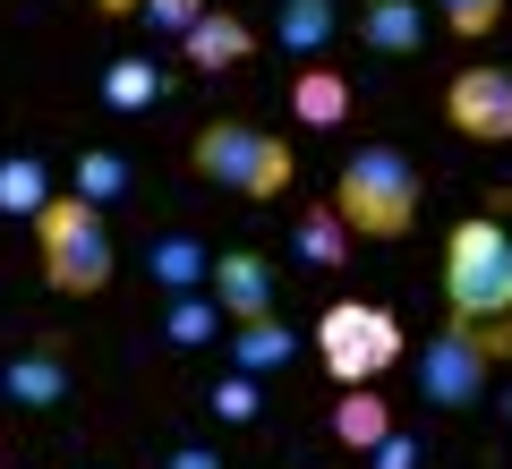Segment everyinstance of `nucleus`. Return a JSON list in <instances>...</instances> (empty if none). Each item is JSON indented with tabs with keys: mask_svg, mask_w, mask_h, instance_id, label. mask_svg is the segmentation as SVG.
<instances>
[{
	"mask_svg": "<svg viewBox=\"0 0 512 469\" xmlns=\"http://www.w3.org/2000/svg\"><path fill=\"white\" fill-rule=\"evenodd\" d=\"M419 163L410 154H393V145H359L342 163V180H333V214H342L350 239H402L410 222H419Z\"/></svg>",
	"mask_w": 512,
	"mask_h": 469,
	"instance_id": "f257e3e1",
	"label": "nucleus"
},
{
	"mask_svg": "<svg viewBox=\"0 0 512 469\" xmlns=\"http://www.w3.org/2000/svg\"><path fill=\"white\" fill-rule=\"evenodd\" d=\"M35 248H43V282H52L60 299H103L111 273H120L111 222H103V205H86V197H43Z\"/></svg>",
	"mask_w": 512,
	"mask_h": 469,
	"instance_id": "f03ea898",
	"label": "nucleus"
},
{
	"mask_svg": "<svg viewBox=\"0 0 512 469\" xmlns=\"http://www.w3.org/2000/svg\"><path fill=\"white\" fill-rule=\"evenodd\" d=\"M188 171H197L205 188H231V197H248V205L291 197V145L265 137V128H248V120H214V128H197V137H188Z\"/></svg>",
	"mask_w": 512,
	"mask_h": 469,
	"instance_id": "7ed1b4c3",
	"label": "nucleus"
},
{
	"mask_svg": "<svg viewBox=\"0 0 512 469\" xmlns=\"http://www.w3.org/2000/svg\"><path fill=\"white\" fill-rule=\"evenodd\" d=\"M444 299H453L461 325H478V316L512 307V231H504L495 214L461 222V231L444 239Z\"/></svg>",
	"mask_w": 512,
	"mask_h": 469,
	"instance_id": "20e7f679",
	"label": "nucleus"
},
{
	"mask_svg": "<svg viewBox=\"0 0 512 469\" xmlns=\"http://www.w3.org/2000/svg\"><path fill=\"white\" fill-rule=\"evenodd\" d=\"M316 359H325L333 384H376L384 367L402 359V316L367 307V299H333L316 316Z\"/></svg>",
	"mask_w": 512,
	"mask_h": 469,
	"instance_id": "39448f33",
	"label": "nucleus"
},
{
	"mask_svg": "<svg viewBox=\"0 0 512 469\" xmlns=\"http://www.w3.org/2000/svg\"><path fill=\"white\" fill-rule=\"evenodd\" d=\"M487 384H495V359L478 350V333L453 316V325L419 350V401H427V410H478Z\"/></svg>",
	"mask_w": 512,
	"mask_h": 469,
	"instance_id": "423d86ee",
	"label": "nucleus"
},
{
	"mask_svg": "<svg viewBox=\"0 0 512 469\" xmlns=\"http://www.w3.org/2000/svg\"><path fill=\"white\" fill-rule=\"evenodd\" d=\"M69 393H77V367H69L60 333H35L18 359L0 367V401H18V410H69Z\"/></svg>",
	"mask_w": 512,
	"mask_h": 469,
	"instance_id": "0eeeda50",
	"label": "nucleus"
},
{
	"mask_svg": "<svg viewBox=\"0 0 512 469\" xmlns=\"http://www.w3.org/2000/svg\"><path fill=\"white\" fill-rule=\"evenodd\" d=\"M444 111H453L461 137L512 145V69H461L453 86H444Z\"/></svg>",
	"mask_w": 512,
	"mask_h": 469,
	"instance_id": "6e6552de",
	"label": "nucleus"
},
{
	"mask_svg": "<svg viewBox=\"0 0 512 469\" xmlns=\"http://www.w3.org/2000/svg\"><path fill=\"white\" fill-rule=\"evenodd\" d=\"M205 290H214L222 325H248V316H274V265L256 248H222L214 273H205Z\"/></svg>",
	"mask_w": 512,
	"mask_h": 469,
	"instance_id": "1a4fd4ad",
	"label": "nucleus"
},
{
	"mask_svg": "<svg viewBox=\"0 0 512 469\" xmlns=\"http://www.w3.org/2000/svg\"><path fill=\"white\" fill-rule=\"evenodd\" d=\"M146 273L163 299H180V290H205V273H214V248H205L197 231H154L146 239Z\"/></svg>",
	"mask_w": 512,
	"mask_h": 469,
	"instance_id": "9d476101",
	"label": "nucleus"
},
{
	"mask_svg": "<svg viewBox=\"0 0 512 469\" xmlns=\"http://www.w3.org/2000/svg\"><path fill=\"white\" fill-rule=\"evenodd\" d=\"M180 52H188V69H239V60L256 52V26L231 18V9H205V18L180 35Z\"/></svg>",
	"mask_w": 512,
	"mask_h": 469,
	"instance_id": "9b49d317",
	"label": "nucleus"
},
{
	"mask_svg": "<svg viewBox=\"0 0 512 469\" xmlns=\"http://www.w3.org/2000/svg\"><path fill=\"white\" fill-rule=\"evenodd\" d=\"M359 43L367 52H393V60L427 52V9L419 0H367L359 9Z\"/></svg>",
	"mask_w": 512,
	"mask_h": 469,
	"instance_id": "f8f14e48",
	"label": "nucleus"
},
{
	"mask_svg": "<svg viewBox=\"0 0 512 469\" xmlns=\"http://www.w3.org/2000/svg\"><path fill=\"white\" fill-rule=\"evenodd\" d=\"M231 367H239V376H274V367H291V325H282V316H248V325H231Z\"/></svg>",
	"mask_w": 512,
	"mask_h": 469,
	"instance_id": "ddd939ff",
	"label": "nucleus"
},
{
	"mask_svg": "<svg viewBox=\"0 0 512 469\" xmlns=\"http://www.w3.org/2000/svg\"><path fill=\"white\" fill-rule=\"evenodd\" d=\"M291 248H299V265H308V273H342V265H350V231H342L333 205H308V214H299Z\"/></svg>",
	"mask_w": 512,
	"mask_h": 469,
	"instance_id": "4468645a",
	"label": "nucleus"
},
{
	"mask_svg": "<svg viewBox=\"0 0 512 469\" xmlns=\"http://www.w3.org/2000/svg\"><path fill=\"white\" fill-rule=\"evenodd\" d=\"M274 35H282V52H299V60H316L333 35H342V9L333 0H282V18H274Z\"/></svg>",
	"mask_w": 512,
	"mask_h": 469,
	"instance_id": "2eb2a0df",
	"label": "nucleus"
},
{
	"mask_svg": "<svg viewBox=\"0 0 512 469\" xmlns=\"http://www.w3.org/2000/svg\"><path fill=\"white\" fill-rule=\"evenodd\" d=\"M384 435H393V410H384L367 384H342V401H333V444L367 452V444H384Z\"/></svg>",
	"mask_w": 512,
	"mask_h": 469,
	"instance_id": "dca6fc26",
	"label": "nucleus"
},
{
	"mask_svg": "<svg viewBox=\"0 0 512 469\" xmlns=\"http://www.w3.org/2000/svg\"><path fill=\"white\" fill-rule=\"evenodd\" d=\"M128 188H137V171H128V154H111V145H86L77 154V197L86 205H128Z\"/></svg>",
	"mask_w": 512,
	"mask_h": 469,
	"instance_id": "f3484780",
	"label": "nucleus"
},
{
	"mask_svg": "<svg viewBox=\"0 0 512 469\" xmlns=\"http://www.w3.org/2000/svg\"><path fill=\"white\" fill-rule=\"evenodd\" d=\"M291 111H299L308 128H342V120H350V86H342V69H299Z\"/></svg>",
	"mask_w": 512,
	"mask_h": 469,
	"instance_id": "a211bd4d",
	"label": "nucleus"
},
{
	"mask_svg": "<svg viewBox=\"0 0 512 469\" xmlns=\"http://www.w3.org/2000/svg\"><path fill=\"white\" fill-rule=\"evenodd\" d=\"M163 94H171V77L154 69V60H111L103 69V103L111 111H154Z\"/></svg>",
	"mask_w": 512,
	"mask_h": 469,
	"instance_id": "6ab92c4d",
	"label": "nucleus"
},
{
	"mask_svg": "<svg viewBox=\"0 0 512 469\" xmlns=\"http://www.w3.org/2000/svg\"><path fill=\"white\" fill-rule=\"evenodd\" d=\"M214 333H222L214 290H180V299H171V316H163V350H205Z\"/></svg>",
	"mask_w": 512,
	"mask_h": 469,
	"instance_id": "aec40b11",
	"label": "nucleus"
},
{
	"mask_svg": "<svg viewBox=\"0 0 512 469\" xmlns=\"http://www.w3.org/2000/svg\"><path fill=\"white\" fill-rule=\"evenodd\" d=\"M43 197H52V171H43L35 154H9V163H0V214H26V222H35Z\"/></svg>",
	"mask_w": 512,
	"mask_h": 469,
	"instance_id": "412c9836",
	"label": "nucleus"
},
{
	"mask_svg": "<svg viewBox=\"0 0 512 469\" xmlns=\"http://www.w3.org/2000/svg\"><path fill=\"white\" fill-rule=\"evenodd\" d=\"M256 410H265V401H256V376H222L214 384V418H222V427H248Z\"/></svg>",
	"mask_w": 512,
	"mask_h": 469,
	"instance_id": "4be33fe9",
	"label": "nucleus"
},
{
	"mask_svg": "<svg viewBox=\"0 0 512 469\" xmlns=\"http://www.w3.org/2000/svg\"><path fill=\"white\" fill-rule=\"evenodd\" d=\"M137 9H146V26H154V35H188V26H197L205 9H214V0H137Z\"/></svg>",
	"mask_w": 512,
	"mask_h": 469,
	"instance_id": "5701e85b",
	"label": "nucleus"
},
{
	"mask_svg": "<svg viewBox=\"0 0 512 469\" xmlns=\"http://www.w3.org/2000/svg\"><path fill=\"white\" fill-rule=\"evenodd\" d=\"M495 18H504V0H444V26H453V35H495Z\"/></svg>",
	"mask_w": 512,
	"mask_h": 469,
	"instance_id": "b1692460",
	"label": "nucleus"
},
{
	"mask_svg": "<svg viewBox=\"0 0 512 469\" xmlns=\"http://www.w3.org/2000/svg\"><path fill=\"white\" fill-rule=\"evenodd\" d=\"M367 469H427V444H419V435H402V427H393L384 444H367Z\"/></svg>",
	"mask_w": 512,
	"mask_h": 469,
	"instance_id": "393cba45",
	"label": "nucleus"
},
{
	"mask_svg": "<svg viewBox=\"0 0 512 469\" xmlns=\"http://www.w3.org/2000/svg\"><path fill=\"white\" fill-rule=\"evenodd\" d=\"M478 350H487V359H512V307H495V316H478Z\"/></svg>",
	"mask_w": 512,
	"mask_h": 469,
	"instance_id": "a878e982",
	"label": "nucleus"
},
{
	"mask_svg": "<svg viewBox=\"0 0 512 469\" xmlns=\"http://www.w3.org/2000/svg\"><path fill=\"white\" fill-rule=\"evenodd\" d=\"M163 469H222V452H214V444H171Z\"/></svg>",
	"mask_w": 512,
	"mask_h": 469,
	"instance_id": "bb28decb",
	"label": "nucleus"
},
{
	"mask_svg": "<svg viewBox=\"0 0 512 469\" xmlns=\"http://www.w3.org/2000/svg\"><path fill=\"white\" fill-rule=\"evenodd\" d=\"M94 9H111V18H128V9H137V0H94Z\"/></svg>",
	"mask_w": 512,
	"mask_h": 469,
	"instance_id": "cd10ccee",
	"label": "nucleus"
},
{
	"mask_svg": "<svg viewBox=\"0 0 512 469\" xmlns=\"http://www.w3.org/2000/svg\"><path fill=\"white\" fill-rule=\"evenodd\" d=\"M504 418H512V393H504Z\"/></svg>",
	"mask_w": 512,
	"mask_h": 469,
	"instance_id": "c85d7f7f",
	"label": "nucleus"
}]
</instances>
